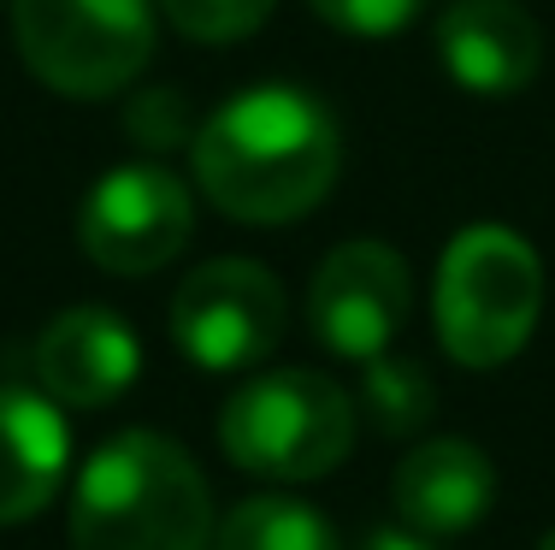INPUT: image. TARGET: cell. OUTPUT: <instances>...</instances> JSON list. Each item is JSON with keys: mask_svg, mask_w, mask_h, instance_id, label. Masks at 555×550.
I'll return each mask as SVG.
<instances>
[{"mask_svg": "<svg viewBox=\"0 0 555 550\" xmlns=\"http://www.w3.org/2000/svg\"><path fill=\"white\" fill-rule=\"evenodd\" d=\"M195 183L243 226H289L332 195L343 142L337 119L296 84H260L202 119L190 142Z\"/></svg>", "mask_w": 555, "mask_h": 550, "instance_id": "obj_1", "label": "cell"}, {"mask_svg": "<svg viewBox=\"0 0 555 550\" xmlns=\"http://www.w3.org/2000/svg\"><path fill=\"white\" fill-rule=\"evenodd\" d=\"M214 491L160 432L107 438L72 486V550H214Z\"/></svg>", "mask_w": 555, "mask_h": 550, "instance_id": "obj_2", "label": "cell"}, {"mask_svg": "<svg viewBox=\"0 0 555 550\" xmlns=\"http://www.w3.org/2000/svg\"><path fill=\"white\" fill-rule=\"evenodd\" d=\"M538 314H544V260L520 231L467 226L449 238L431 284V320L449 361L479 373L514 361L532 344Z\"/></svg>", "mask_w": 555, "mask_h": 550, "instance_id": "obj_3", "label": "cell"}, {"mask_svg": "<svg viewBox=\"0 0 555 550\" xmlns=\"http://www.w3.org/2000/svg\"><path fill=\"white\" fill-rule=\"evenodd\" d=\"M219 444L255 479H284V486L325 479L354 450V402L337 379L308 367L260 373L224 397Z\"/></svg>", "mask_w": 555, "mask_h": 550, "instance_id": "obj_4", "label": "cell"}, {"mask_svg": "<svg viewBox=\"0 0 555 550\" xmlns=\"http://www.w3.org/2000/svg\"><path fill=\"white\" fill-rule=\"evenodd\" d=\"M12 36L54 95L101 101L142 77L154 12L149 0H12Z\"/></svg>", "mask_w": 555, "mask_h": 550, "instance_id": "obj_5", "label": "cell"}, {"mask_svg": "<svg viewBox=\"0 0 555 550\" xmlns=\"http://www.w3.org/2000/svg\"><path fill=\"white\" fill-rule=\"evenodd\" d=\"M284 337V284L260 260H207L171 296V344L202 373H243Z\"/></svg>", "mask_w": 555, "mask_h": 550, "instance_id": "obj_6", "label": "cell"}, {"mask_svg": "<svg viewBox=\"0 0 555 550\" xmlns=\"http://www.w3.org/2000/svg\"><path fill=\"white\" fill-rule=\"evenodd\" d=\"M195 231V202L178 172L149 161L113 166L77 207V243L101 272L118 279H142L178 260V248Z\"/></svg>", "mask_w": 555, "mask_h": 550, "instance_id": "obj_7", "label": "cell"}, {"mask_svg": "<svg viewBox=\"0 0 555 550\" xmlns=\"http://www.w3.org/2000/svg\"><path fill=\"white\" fill-rule=\"evenodd\" d=\"M414 308V279L408 260L378 238L337 243L320 260L308 291V325L332 356L343 361H373L396 344Z\"/></svg>", "mask_w": 555, "mask_h": 550, "instance_id": "obj_8", "label": "cell"}, {"mask_svg": "<svg viewBox=\"0 0 555 550\" xmlns=\"http://www.w3.org/2000/svg\"><path fill=\"white\" fill-rule=\"evenodd\" d=\"M142 373V344L113 308H65L36 337V391L60 409H107Z\"/></svg>", "mask_w": 555, "mask_h": 550, "instance_id": "obj_9", "label": "cell"}, {"mask_svg": "<svg viewBox=\"0 0 555 550\" xmlns=\"http://www.w3.org/2000/svg\"><path fill=\"white\" fill-rule=\"evenodd\" d=\"M438 60L467 95L508 101L544 65V36L520 0H455L438 18Z\"/></svg>", "mask_w": 555, "mask_h": 550, "instance_id": "obj_10", "label": "cell"}, {"mask_svg": "<svg viewBox=\"0 0 555 550\" xmlns=\"http://www.w3.org/2000/svg\"><path fill=\"white\" fill-rule=\"evenodd\" d=\"M396 515L402 527L431 533V539H455L473 533L496 503V468L479 444L467 438H420L396 468Z\"/></svg>", "mask_w": 555, "mask_h": 550, "instance_id": "obj_11", "label": "cell"}, {"mask_svg": "<svg viewBox=\"0 0 555 550\" xmlns=\"http://www.w3.org/2000/svg\"><path fill=\"white\" fill-rule=\"evenodd\" d=\"M72 468V432L54 397L0 385V527H24L54 503Z\"/></svg>", "mask_w": 555, "mask_h": 550, "instance_id": "obj_12", "label": "cell"}, {"mask_svg": "<svg viewBox=\"0 0 555 550\" xmlns=\"http://www.w3.org/2000/svg\"><path fill=\"white\" fill-rule=\"evenodd\" d=\"M214 550H343L332 521L296 497H243L214 527Z\"/></svg>", "mask_w": 555, "mask_h": 550, "instance_id": "obj_13", "label": "cell"}, {"mask_svg": "<svg viewBox=\"0 0 555 550\" xmlns=\"http://www.w3.org/2000/svg\"><path fill=\"white\" fill-rule=\"evenodd\" d=\"M361 409L385 438H414V432L431 426V414H438V385H431V373L420 361L385 349V356H373L361 373Z\"/></svg>", "mask_w": 555, "mask_h": 550, "instance_id": "obj_14", "label": "cell"}, {"mask_svg": "<svg viewBox=\"0 0 555 550\" xmlns=\"http://www.w3.org/2000/svg\"><path fill=\"white\" fill-rule=\"evenodd\" d=\"M190 42H243L272 18L278 0H160Z\"/></svg>", "mask_w": 555, "mask_h": 550, "instance_id": "obj_15", "label": "cell"}, {"mask_svg": "<svg viewBox=\"0 0 555 550\" xmlns=\"http://www.w3.org/2000/svg\"><path fill=\"white\" fill-rule=\"evenodd\" d=\"M125 130L142 142V149L171 154V149H190L202 125L190 119V101H183L178 89H166V84H160V89H137V95H130Z\"/></svg>", "mask_w": 555, "mask_h": 550, "instance_id": "obj_16", "label": "cell"}, {"mask_svg": "<svg viewBox=\"0 0 555 550\" xmlns=\"http://www.w3.org/2000/svg\"><path fill=\"white\" fill-rule=\"evenodd\" d=\"M308 7L343 36H396L414 24L420 0H308Z\"/></svg>", "mask_w": 555, "mask_h": 550, "instance_id": "obj_17", "label": "cell"}, {"mask_svg": "<svg viewBox=\"0 0 555 550\" xmlns=\"http://www.w3.org/2000/svg\"><path fill=\"white\" fill-rule=\"evenodd\" d=\"M361 550H443V545L431 533H414V527H378V533H366Z\"/></svg>", "mask_w": 555, "mask_h": 550, "instance_id": "obj_18", "label": "cell"}, {"mask_svg": "<svg viewBox=\"0 0 555 550\" xmlns=\"http://www.w3.org/2000/svg\"><path fill=\"white\" fill-rule=\"evenodd\" d=\"M538 550H555V533H550V539H544V545H538Z\"/></svg>", "mask_w": 555, "mask_h": 550, "instance_id": "obj_19", "label": "cell"}]
</instances>
